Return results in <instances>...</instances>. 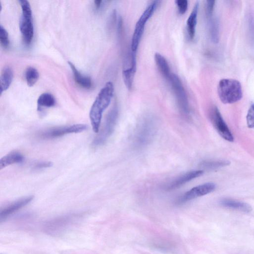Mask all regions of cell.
<instances>
[{
    "label": "cell",
    "instance_id": "cell-24",
    "mask_svg": "<svg viewBox=\"0 0 254 254\" xmlns=\"http://www.w3.org/2000/svg\"><path fill=\"white\" fill-rule=\"evenodd\" d=\"M0 41L1 45L4 48H7L9 45L8 34L6 29L1 25H0Z\"/></svg>",
    "mask_w": 254,
    "mask_h": 254
},
{
    "label": "cell",
    "instance_id": "cell-18",
    "mask_svg": "<svg viewBox=\"0 0 254 254\" xmlns=\"http://www.w3.org/2000/svg\"><path fill=\"white\" fill-rule=\"evenodd\" d=\"M154 60L161 74L168 80L172 73L168 63L165 58L159 53L154 55Z\"/></svg>",
    "mask_w": 254,
    "mask_h": 254
},
{
    "label": "cell",
    "instance_id": "cell-16",
    "mask_svg": "<svg viewBox=\"0 0 254 254\" xmlns=\"http://www.w3.org/2000/svg\"><path fill=\"white\" fill-rule=\"evenodd\" d=\"M68 64L72 70L76 83L83 88L90 89L92 84L91 78L82 74L71 62L68 61Z\"/></svg>",
    "mask_w": 254,
    "mask_h": 254
},
{
    "label": "cell",
    "instance_id": "cell-12",
    "mask_svg": "<svg viewBox=\"0 0 254 254\" xmlns=\"http://www.w3.org/2000/svg\"><path fill=\"white\" fill-rule=\"evenodd\" d=\"M203 171L197 170L187 172L173 180L167 185L166 189L167 190H173L177 189L187 183L201 176Z\"/></svg>",
    "mask_w": 254,
    "mask_h": 254
},
{
    "label": "cell",
    "instance_id": "cell-7",
    "mask_svg": "<svg viewBox=\"0 0 254 254\" xmlns=\"http://www.w3.org/2000/svg\"><path fill=\"white\" fill-rule=\"evenodd\" d=\"M168 81L173 90L182 114L185 116L188 115L190 113L188 99L181 80L177 75L172 73Z\"/></svg>",
    "mask_w": 254,
    "mask_h": 254
},
{
    "label": "cell",
    "instance_id": "cell-14",
    "mask_svg": "<svg viewBox=\"0 0 254 254\" xmlns=\"http://www.w3.org/2000/svg\"><path fill=\"white\" fill-rule=\"evenodd\" d=\"M198 9L199 2L196 1L187 21V31L189 38L191 40H192L195 36Z\"/></svg>",
    "mask_w": 254,
    "mask_h": 254
},
{
    "label": "cell",
    "instance_id": "cell-6",
    "mask_svg": "<svg viewBox=\"0 0 254 254\" xmlns=\"http://www.w3.org/2000/svg\"><path fill=\"white\" fill-rule=\"evenodd\" d=\"M118 117V109L115 105L108 113L101 131L93 140V146L101 145L107 140L114 131Z\"/></svg>",
    "mask_w": 254,
    "mask_h": 254
},
{
    "label": "cell",
    "instance_id": "cell-28",
    "mask_svg": "<svg viewBox=\"0 0 254 254\" xmlns=\"http://www.w3.org/2000/svg\"><path fill=\"white\" fill-rule=\"evenodd\" d=\"M52 166V163L50 161H41L37 163L34 168L36 169H40L45 168H49Z\"/></svg>",
    "mask_w": 254,
    "mask_h": 254
},
{
    "label": "cell",
    "instance_id": "cell-19",
    "mask_svg": "<svg viewBox=\"0 0 254 254\" xmlns=\"http://www.w3.org/2000/svg\"><path fill=\"white\" fill-rule=\"evenodd\" d=\"M13 76V71L9 66L3 68L0 75V94L6 90L11 84Z\"/></svg>",
    "mask_w": 254,
    "mask_h": 254
},
{
    "label": "cell",
    "instance_id": "cell-4",
    "mask_svg": "<svg viewBox=\"0 0 254 254\" xmlns=\"http://www.w3.org/2000/svg\"><path fill=\"white\" fill-rule=\"evenodd\" d=\"M21 7L19 27L24 43L29 45L34 36V26L32 20V9L30 3L26 0H18Z\"/></svg>",
    "mask_w": 254,
    "mask_h": 254
},
{
    "label": "cell",
    "instance_id": "cell-26",
    "mask_svg": "<svg viewBox=\"0 0 254 254\" xmlns=\"http://www.w3.org/2000/svg\"><path fill=\"white\" fill-rule=\"evenodd\" d=\"M175 2L177 6L179 13L181 14H184L188 8V1L187 0H176Z\"/></svg>",
    "mask_w": 254,
    "mask_h": 254
},
{
    "label": "cell",
    "instance_id": "cell-20",
    "mask_svg": "<svg viewBox=\"0 0 254 254\" xmlns=\"http://www.w3.org/2000/svg\"><path fill=\"white\" fill-rule=\"evenodd\" d=\"M56 104V100L53 95L49 93L41 94L37 100L38 110L41 111L43 108H50Z\"/></svg>",
    "mask_w": 254,
    "mask_h": 254
},
{
    "label": "cell",
    "instance_id": "cell-29",
    "mask_svg": "<svg viewBox=\"0 0 254 254\" xmlns=\"http://www.w3.org/2000/svg\"><path fill=\"white\" fill-rule=\"evenodd\" d=\"M102 0H96L94 1V4L96 9H98L101 6Z\"/></svg>",
    "mask_w": 254,
    "mask_h": 254
},
{
    "label": "cell",
    "instance_id": "cell-5",
    "mask_svg": "<svg viewBox=\"0 0 254 254\" xmlns=\"http://www.w3.org/2000/svg\"><path fill=\"white\" fill-rule=\"evenodd\" d=\"M159 2L160 1L158 0L152 1L137 21L131 39V50L132 52H136L144 30L145 25L158 6Z\"/></svg>",
    "mask_w": 254,
    "mask_h": 254
},
{
    "label": "cell",
    "instance_id": "cell-27",
    "mask_svg": "<svg viewBox=\"0 0 254 254\" xmlns=\"http://www.w3.org/2000/svg\"><path fill=\"white\" fill-rule=\"evenodd\" d=\"M215 1L206 0L205 3L206 16H209L213 14Z\"/></svg>",
    "mask_w": 254,
    "mask_h": 254
},
{
    "label": "cell",
    "instance_id": "cell-11",
    "mask_svg": "<svg viewBox=\"0 0 254 254\" xmlns=\"http://www.w3.org/2000/svg\"><path fill=\"white\" fill-rule=\"evenodd\" d=\"M215 185L212 183H207L195 186L184 193L178 200L180 204L185 203L197 197L205 195L213 191Z\"/></svg>",
    "mask_w": 254,
    "mask_h": 254
},
{
    "label": "cell",
    "instance_id": "cell-8",
    "mask_svg": "<svg viewBox=\"0 0 254 254\" xmlns=\"http://www.w3.org/2000/svg\"><path fill=\"white\" fill-rule=\"evenodd\" d=\"M87 128L88 126L83 124L58 127L45 130L41 132L40 136L44 138H55L67 134L81 132Z\"/></svg>",
    "mask_w": 254,
    "mask_h": 254
},
{
    "label": "cell",
    "instance_id": "cell-10",
    "mask_svg": "<svg viewBox=\"0 0 254 254\" xmlns=\"http://www.w3.org/2000/svg\"><path fill=\"white\" fill-rule=\"evenodd\" d=\"M136 52H131L126 56L122 71L124 83L130 90L132 88L133 79L136 70Z\"/></svg>",
    "mask_w": 254,
    "mask_h": 254
},
{
    "label": "cell",
    "instance_id": "cell-2",
    "mask_svg": "<svg viewBox=\"0 0 254 254\" xmlns=\"http://www.w3.org/2000/svg\"><path fill=\"white\" fill-rule=\"evenodd\" d=\"M157 128L156 121L153 117L148 115L141 118L137 124L134 131V146L140 148L148 145L155 136Z\"/></svg>",
    "mask_w": 254,
    "mask_h": 254
},
{
    "label": "cell",
    "instance_id": "cell-3",
    "mask_svg": "<svg viewBox=\"0 0 254 254\" xmlns=\"http://www.w3.org/2000/svg\"><path fill=\"white\" fill-rule=\"evenodd\" d=\"M217 91L221 101L224 104H232L241 100L243 96L241 84L231 78H223L219 82Z\"/></svg>",
    "mask_w": 254,
    "mask_h": 254
},
{
    "label": "cell",
    "instance_id": "cell-23",
    "mask_svg": "<svg viewBox=\"0 0 254 254\" xmlns=\"http://www.w3.org/2000/svg\"><path fill=\"white\" fill-rule=\"evenodd\" d=\"M228 161H204L200 164L201 168L207 170H211L228 165Z\"/></svg>",
    "mask_w": 254,
    "mask_h": 254
},
{
    "label": "cell",
    "instance_id": "cell-1",
    "mask_svg": "<svg viewBox=\"0 0 254 254\" xmlns=\"http://www.w3.org/2000/svg\"><path fill=\"white\" fill-rule=\"evenodd\" d=\"M114 91L113 83L107 82L99 91L91 107L89 118L92 129L95 133L99 131L103 113L110 105Z\"/></svg>",
    "mask_w": 254,
    "mask_h": 254
},
{
    "label": "cell",
    "instance_id": "cell-22",
    "mask_svg": "<svg viewBox=\"0 0 254 254\" xmlns=\"http://www.w3.org/2000/svg\"><path fill=\"white\" fill-rule=\"evenodd\" d=\"M25 77L27 85L31 87L38 80L39 74L36 68L32 66H29L25 70Z\"/></svg>",
    "mask_w": 254,
    "mask_h": 254
},
{
    "label": "cell",
    "instance_id": "cell-13",
    "mask_svg": "<svg viewBox=\"0 0 254 254\" xmlns=\"http://www.w3.org/2000/svg\"><path fill=\"white\" fill-rule=\"evenodd\" d=\"M33 195L21 198L7 205L0 211V221L18 210L30 203L33 199Z\"/></svg>",
    "mask_w": 254,
    "mask_h": 254
},
{
    "label": "cell",
    "instance_id": "cell-9",
    "mask_svg": "<svg viewBox=\"0 0 254 254\" xmlns=\"http://www.w3.org/2000/svg\"><path fill=\"white\" fill-rule=\"evenodd\" d=\"M209 117L220 136L228 141H233V136L216 107L214 106L210 109Z\"/></svg>",
    "mask_w": 254,
    "mask_h": 254
},
{
    "label": "cell",
    "instance_id": "cell-25",
    "mask_svg": "<svg viewBox=\"0 0 254 254\" xmlns=\"http://www.w3.org/2000/svg\"><path fill=\"white\" fill-rule=\"evenodd\" d=\"M248 127L254 129V103L251 104L246 117Z\"/></svg>",
    "mask_w": 254,
    "mask_h": 254
},
{
    "label": "cell",
    "instance_id": "cell-17",
    "mask_svg": "<svg viewBox=\"0 0 254 254\" xmlns=\"http://www.w3.org/2000/svg\"><path fill=\"white\" fill-rule=\"evenodd\" d=\"M24 160L23 155L18 151H12L3 156L0 160V169L12 164L19 163Z\"/></svg>",
    "mask_w": 254,
    "mask_h": 254
},
{
    "label": "cell",
    "instance_id": "cell-21",
    "mask_svg": "<svg viewBox=\"0 0 254 254\" xmlns=\"http://www.w3.org/2000/svg\"><path fill=\"white\" fill-rule=\"evenodd\" d=\"M206 17L210 38L213 43H217L219 40L218 23L217 19L213 17V14L206 16Z\"/></svg>",
    "mask_w": 254,
    "mask_h": 254
},
{
    "label": "cell",
    "instance_id": "cell-15",
    "mask_svg": "<svg viewBox=\"0 0 254 254\" xmlns=\"http://www.w3.org/2000/svg\"><path fill=\"white\" fill-rule=\"evenodd\" d=\"M220 203L224 207L242 212H250L252 210L251 206L248 203L229 198L222 199Z\"/></svg>",
    "mask_w": 254,
    "mask_h": 254
}]
</instances>
